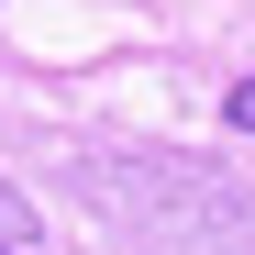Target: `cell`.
Returning a JSON list of instances; mask_svg holds the SVG:
<instances>
[{"mask_svg":"<svg viewBox=\"0 0 255 255\" xmlns=\"http://www.w3.org/2000/svg\"><path fill=\"white\" fill-rule=\"evenodd\" d=\"M0 244H33V200H22L11 178H0Z\"/></svg>","mask_w":255,"mask_h":255,"instance_id":"cell-1","label":"cell"},{"mask_svg":"<svg viewBox=\"0 0 255 255\" xmlns=\"http://www.w3.org/2000/svg\"><path fill=\"white\" fill-rule=\"evenodd\" d=\"M222 122H233V133H255V78H244V89L222 100Z\"/></svg>","mask_w":255,"mask_h":255,"instance_id":"cell-2","label":"cell"},{"mask_svg":"<svg viewBox=\"0 0 255 255\" xmlns=\"http://www.w3.org/2000/svg\"><path fill=\"white\" fill-rule=\"evenodd\" d=\"M0 255H22V244H0Z\"/></svg>","mask_w":255,"mask_h":255,"instance_id":"cell-3","label":"cell"}]
</instances>
